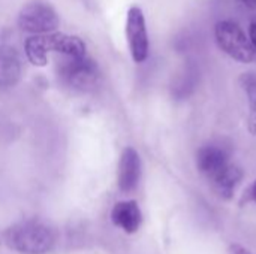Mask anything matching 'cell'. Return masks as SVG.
<instances>
[{"mask_svg":"<svg viewBox=\"0 0 256 254\" xmlns=\"http://www.w3.org/2000/svg\"><path fill=\"white\" fill-rule=\"evenodd\" d=\"M230 254H250V252L246 250L244 247L238 246V244H234L230 247Z\"/></svg>","mask_w":256,"mask_h":254,"instance_id":"obj_13","label":"cell"},{"mask_svg":"<svg viewBox=\"0 0 256 254\" xmlns=\"http://www.w3.org/2000/svg\"><path fill=\"white\" fill-rule=\"evenodd\" d=\"M126 37L132 58L136 63H142L148 57V33L146 16L138 6H130L126 18Z\"/></svg>","mask_w":256,"mask_h":254,"instance_id":"obj_5","label":"cell"},{"mask_svg":"<svg viewBox=\"0 0 256 254\" xmlns=\"http://www.w3.org/2000/svg\"><path fill=\"white\" fill-rule=\"evenodd\" d=\"M141 180V159L136 150L128 147L123 150L118 162V189L124 193L134 192Z\"/></svg>","mask_w":256,"mask_h":254,"instance_id":"obj_7","label":"cell"},{"mask_svg":"<svg viewBox=\"0 0 256 254\" xmlns=\"http://www.w3.org/2000/svg\"><path fill=\"white\" fill-rule=\"evenodd\" d=\"M21 75V63L14 46H0V87H12L18 82Z\"/></svg>","mask_w":256,"mask_h":254,"instance_id":"obj_9","label":"cell"},{"mask_svg":"<svg viewBox=\"0 0 256 254\" xmlns=\"http://www.w3.org/2000/svg\"><path fill=\"white\" fill-rule=\"evenodd\" d=\"M8 244L20 254H46L54 249L56 235L46 225L34 220L21 222L6 234Z\"/></svg>","mask_w":256,"mask_h":254,"instance_id":"obj_1","label":"cell"},{"mask_svg":"<svg viewBox=\"0 0 256 254\" xmlns=\"http://www.w3.org/2000/svg\"><path fill=\"white\" fill-rule=\"evenodd\" d=\"M240 85L244 90L249 102V120L248 127L249 132L256 136V73L255 72H246L240 76Z\"/></svg>","mask_w":256,"mask_h":254,"instance_id":"obj_11","label":"cell"},{"mask_svg":"<svg viewBox=\"0 0 256 254\" xmlns=\"http://www.w3.org/2000/svg\"><path fill=\"white\" fill-rule=\"evenodd\" d=\"M242 180H243L242 168L230 163L219 174H216L210 181L219 196L230 199V198H232V195H234L236 189L238 187V184L242 183Z\"/></svg>","mask_w":256,"mask_h":254,"instance_id":"obj_10","label":"cell"},{"mask_svg":"<svg viewBox=\"0 0 256 254\" xmlns=\"http://www.w3.org/2000/svg\"><path fill=\"white\" fill-rule=\"evenodd\" d=\"M60 25V16L56 9L42 0L27 3L18 15V27L33 34L56 33Z\"/></svg>","mask_w":256,"mask_h":254,"instance_id":"obj_3","label":"cell"},{"mask_svg":"<svg viewBox=\"0 0 256 254\" xmlns=\"http://www.w3.org/2000/svg\"><path fill=\"white\" fill-rule=\"evenodd\" d=\"M230 165V150L220 144H207L196 153V166L201 174L212 180Z\"/></svg>","mask_w":256,"mask_h":254,"instance_id":"obj_6","label":"cell"},{"mask_svg":"<svg viewBox=\"0 0 256 254\" xmlns=\"http://www.w3.org/2000/svg\"><path fill=\"white\" fill-rule=\"evenodd\" d=\"M214 36L219 48L231 58L240 63H250L255 60L256 49L237 22L231 19L219 21L214 27Z\"/></svg>","mask_w":256,"mask_h":254,"instance_id":"obj_2","label":"cell"},{"mask_svg":"<svg viewBox=\"0 0 256 254\" xmlns=\"http://www.w3.org/2000/svg\"><path fill=\"white\" fill-rule=\"evenodd\" d=\"M240 1L249 9H256V0H240Z\"/></svg>","mask_w":256,"mask_h":254,"instance_id":"obj_15","label":"cell"},{"mask_svg":"<svg viewBox=\"0 0 256 254\" xmlns=\"http://www.w3.org/2000/svg\"><path fill=\"white\" fill-rule=\"evenodd\" d=\"M248 198H249V201H254L256 204V181L252 184V187L249 189V192H248Z\"/></svg>","mask_w":256,"mask_h":254,"instance_id":"obj_14","label":"cell"},{"mask_svg":"<svg viewBox=\"0 0 256 254\" xmlns=\"http://www.w3.org/2000/svg\"><path fill=\"white\" fill-rule=\"evenodd\" d=\"M60 76L69 87L80 91L93 90L99 79L98 67L87 55L63 57V63L60 64Z\"/></svg>","mask_w":256,"mask_h":254,"instance_id":"obj_4","label":"cell"},{"mask_svg":"<svg viewBox=\"0 0 256 254\" xmlns=\"http://www.w3.org/2000/svg\"><path fill=\"white\" fill-rule=\"evenodd\" d=\"M111 220L126 234H135L142 223V214L135 201H123L114 205Z\"/></svg>","mask_w":256,"mask_h":254,"instance_id":"obj_8","label":"cell"},{"mask_svg":"<svg viewBox=\"0 0 256 254\" xmlns=\"http://www.w3.org/2000/svg\"><path fill=\"white\" fill-rule=\"evenodd\" d=\"M249 36H250V42H252L254 48L256 49V18H254V21L250 22V27H249Z\"/></svg>","mask_w":256,"mask_h":254,"instance_id":"obj_12","label":"cell"}]
</instances>
